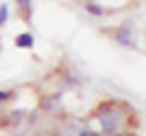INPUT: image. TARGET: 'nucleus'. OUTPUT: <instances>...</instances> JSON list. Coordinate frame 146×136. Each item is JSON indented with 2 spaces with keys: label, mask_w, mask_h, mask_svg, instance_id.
<instances>
[{
  "label": "nucleus",
  "mask_w": 146,
  "mask_h": 136,
  "mask_svg": "<svg viewBox=\"0 0 146 136\" xmlns=\"http://www.w3.org/2000/svg\"><path fill=\"white\" fill-rule=\"evenodd\" d=\"M124 105L122 102H117V100H107V102H102V105L95 110V119H98L100 129H102V134L107 136H119L124 134V121L129 119V117H124Z\"/></svg>",
  "instance_id": "1"
},
{
  "label": "nucleus",
  "mask_w": 146,
  "mask_h": 136,
  "mask_svg": "<svg viewBox=\"0 0 146 136\" xmlns=\"http://www.w3.org/2000/svg\"><path fill=\"white\" fill-rule=\"evenodd\" d=\"M131 22H122L119 27L115 29V39L122 44V46H136V42H134V34H131Z\"/></svg>",
  "instance_id": "2"
},
{
  "label": "nucleus",
  "mask_w": 146,
  "mask_h": 136,
  "mask_svg": "<svg viewBox=\"0 0 146 136\" xmlns=\"http://www.w3.org/2000/svg\"><path fill=\"white\" fill-rule=\"evenodd\" d=\"M17 10H20V17L25 22H32V0H15Z\"/></svg>",
  "instance_id": "3"
},
{
  "label": "nucleus",
  "mask_w": 146,
  "mask_h": 136,
  "mask_svg": "<svg viewBox=\"0 0 146 136\" xmlns=\"http://www.w3.org/2000/svg\"><path fill=\"white\" fill-rule=\"evenodd\" d=\"M15 46H17V49H32V46H34V37H32L29 32L17 34V37H15Z\"/></svg>",
  "instance_id": "4"
},
{
  "label": "nucleus",
  "mask_w": 146,
  "mask_h": 136,
  "mask_svg": "<svg viewBox=\"0 0 146 136\" xmlns=\"http://www.w3.org/2000/svg\"><path fill=\"white\" fill-rule=\"evenodd\" d=\"M85 10H88L90 15H95V17L105 15V7H102V5H95V3H88V5H85Z\"/></svg>",
  "instance_id": "5"
},
{
  "label": "nucleus",
  "mask_w": 146,
  "mask_h": 136,
  "mask_svg": "<svg viewBox=\"0 0 146 136\" xmlns=\"http://www.w3.org/2000/svg\"><path fill=\"white\" fill-rule=\"evenodd\" d=\"M7 15H10V7H7L5 3H0V27L7 22Z\"/></svg>",
  "instance_id": "6"
},
{
  "label": "nucleus",
  "mask_w": 146,
  "mask_h": 136,
  "mask_svg": "<svg viewBox=\"0 0 146 136\" xmlns=\"http://www.w3.org/2000/svg\"><path fill=\"white\" fill-rule=\"evenodd\" d=\"M7 100H12V92H7V90H0V102H7Z\"/></svg>",
  "instance_id": "7"
},
{
  "label": "nucleus",
  "mask_w": 146,
  "mask_h": 136,
  "mask_svg": "<svg viewBox=\"0 0 146 136\" xmlns=\"http://www.w3.org/2000/svg\"><path fill=\"white\" fill-rule=\"evenodd\" d=\"M78 136H100V134H98V131H90V129H83Z\"/></svg>",
  "instance_id": "8"
},
{
  "label": "nucleus",
  "mask_w": 146,
  "mask_h": 136,
  "mask_svg": "<svg viewBox=\"0 0 146 136\" xmlns=\"http://www.w3.org/2000/svg\"><path fill=\"white\" fill-rule=\"evenodd\" d=\"M0 49H3V44H0Z\"/></svg>",
  "instance_id": "9"
}]
</instances>
